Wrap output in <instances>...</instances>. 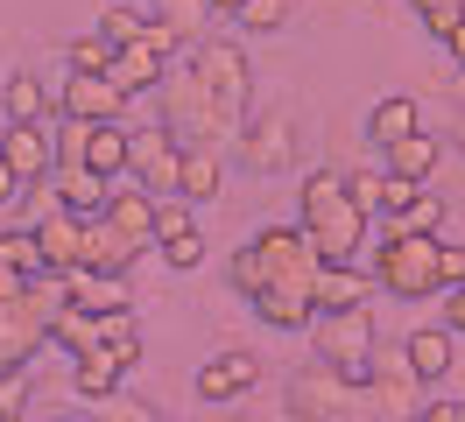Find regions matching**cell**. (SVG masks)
I'll return each mask as SVG.
<instances>
[{
  "label": "cell",
  "instance_id": "6da1fadb",
  "mask_svg": "<svg viewBox=\"0 0 465 422\" xmlns=\"http://www.w3.org/2000/svg\"><path fill=\"white\" fill-rule=\"evenodd\" d=\"M247 99H254V71L240 43H191L163 78V127L183 148H219L247 127Z\"/></svg>",
  "mask_w": 465,
  "mask_h": 422
},
{
  "label": "cell",
  "instance_id": "7a4b0ae2",
  "mask_svg": "<svg viewBox=\"0 0 465 422\" xmlns=\"http://www.w3.org/2000/svg\"><path fill=\"white\" fill-rule=\"evenodd\" d=\"M296 225H303V240L324 253V268H352L360 247H367V204L352 197V176H339V169L303 176V191H296Z\"/></svg>",
  "mask_w": 465,
  "mask_h": 422
},
{
  "label": "cell",
  "instance_id": "3957f363",
  "mask_svg": "<svg viewBox=\"0 0 465 422\" xmlns=\"http://www.w3.org/2000/svg\"><path fill=\"white\" fill-rule=\"evenodd\" d=\"M318 275H324V253L303 240V225H262L232 253V289L247 303H262L268 289H311L318 296Z\"/></svg>",
  "mask_w": 465,
  "mask_h": 422
},
{
  "label": "cell",
  "instance_id": "277c9868",
  "mask_svg": "<svg viewBox=\"0 0 465 422\" xmlns=\"http://www.w3.org/2000/svg\"><path fill=\"white\" fill-rule=\"evenodd\" d=\"M437 247L430 232H409V225H388L374 247V281L388 296H402V303H423V296H444V281H437Z\"/></svg>",
  "mask_w": 465,
  "mask_h": 422
},
{
  "label": "cell",
  "instance_id": "5b68a950",
  "mask_svg": "<svg viewBox=\"0 0 465 422\" xmlns=\"http://www.w3.org/2000/svg\"><path fill=\"white\" fill-rule=\"evenodd\" d=\"M311 345H318L324 366H339L352 388L367 380V366L381 352V331H374V309H346V317H318L311 324Z\"/></svg>",
  "mask_w": 465,
  "mask_h": 422
},
{
  "label": "cell",
  "instance_id": "8992f818",
  "mask_svg": "<svg viewBox=\"0 0 465 422\" xmlns=\"http://www.w3.org/2000/svg\"><path fill=\"white\" fill-rule=\"evenodd\" d=\"M360 401H367V394L352 388L339 366H324V359L290 373V408H296V422H339L346 408H360Z\"/></svg>",
  "mask_w": 465,
  "mask_h": 422
},
{
  "label": "cell",
  "instance_id": "52a82bcc",
  "mask_svg": "<svg viewBox=\"0 0 465 422\" xmlns=\"http://www.w3.org/2000/svg\"><path fill=\"white\" fill-rule=\"evenodd\" d=\"M416 373H409V352H388L381 345L374 352V366H367V380H360V394H367V408H374L381 422H409V416H423L416 408Z\"/></svg>",
  "mask_w": 465,
  "mask_h": 422
},
{
  "label": "cell",
  "instance_id": "ba28073f",
  "mask_svg": "<svg viewBox=\"0 0 465 422\" xmlns=\"http://www.w3.org/2000/svg\"><path fill=\"white\" fill-rule=\"evenodd\" d=\"M57 120H85V127H127V92L114 78H85L71 71L57 92Z\"/></svg>",
  "mask_w": 465,
  "mask_h": 422
},
{
  "label": "cell",
  "instance_id": "9c48e42d",
  "mask_svg": "<svg viewBox=\"0 0 465 422\" xmlns=\"http://www.w3.org/2000/svg\"><path fill=\"white\" fill-rule=\"evenodd\" d=\"M0 162L15 169L22 191L50 183V176H57V127H50V120H43V127H7V134H0Z\"/></svg>",
  "mask_w": 465,
  "mask_h": 422
},
{
  "label": "cell",
  "instance_id": "30bf717a",
  "mask_svg": "<svg viewBox=\"0 0 465 422\" xmlns=\"http://www.w3.org/2000/svg\"><path fill=\"white\" fill-rule=\"evenodd\" d=\"M35 345H50V317H43V303H35V289H29V296L0 303V373L29 366Z\"/></svg>",
  "mask_w": 465,
  "mask_h": 422
},
{
  "label": "cell",
  "instance_id": "8fae6325",
  "mask_svg": "<svg viewBox=\"0 0 465 422\" xmlns=\"http://www.w3.org/2000/svg\"><path fill=\"white\" fill-rule=\"evenodd\" d=\"M176 169H183V141H176L170 127H148V134H134L127 183H142L148 197H163V191H176Z\"/></svg>",
  "mask_w": 465,
  "mask_h": 422
},
{
  "label": "cell",
  "instance_id": "7c38bea8",
  "mask_svg": "<svg viewBox=\"0 0 465 422\" xmlns=\"http://www.w3.org/2000/svg\"><path fill=\"white\" fill-rule=\"evenodd\" d=\"M142 260V247H127L106 219H85V247H78V275H106V281H127V268Z\"/></svg>",
  "mask_w": 465,
  "mask_h": 422
},
{
  "label": "cell",
  "instance_id": "4fadbf2b",
  "mask_svg": "<svg viewBox=\"0 0 465 422\" xmlns=\"http://www.w3.org/2000/svg\"><path fill=\"white\" fill-rule=\"evenodd\" d=\"M155 211H163V197H148L142 183H114V197H106V225H114L127 247L155 240Z\"/></svg>",
  "mask_w": 465,
  "mask_h": 422
},
{
  "label": "cell",
  "instance_id": "5bb4252c",
  "mask_svg": "<svg viewBox=\"0 0 465 422\" xmlns=\"http://www.w3.org/2000/svg\"><path fill=\"white\" fill-rule=\"evenodd\" d=\"M254 380H262V359H254V352H219V359L198 366V394L204 401H232V394H247Z\"/></svg>",
  "mask_w": 465,
  "mask_h": 422
},
{
  "label": "cell",
  "instance_id": "9a60e30c",
  "mask_svg": "<svg viewBox=\"0 0 465 422\" xmlns=\"http://www.w3.org/2000/svg\"><path fill=\"white\" fill-rule=\"evenodd\" d=\"M240 155H247L254 169H282V162L296 155L290 120H282V113H268V120H247V127H240Z\"/></svg>",
  "mask_w": 465,
  "mask_h": 422
},
{
  "label": "cell",
  "instance_id": "2e32d148",
  "mask_svg": "<svg viewBox=\"0 0 465 422\" xmlns=\"http://www.w3.org/2000/svg\"><path fill=\"white\" fill-rule=\"evenodd\" d=\"M127 155H134V134H127V127H85V176L127 183Z\"/></svg>",
  "mask_w": 465,
  "mask_h": 422
},
{
  "label": "cell",
  "instance_id": "e0dca14e",
  "mask_svg": "<svg viewBox=\"0 0 465 422\" xmlns=\"http://www.w3.org/2000/svg\"><path fill=\"white\" fill-rule=\"evenodd\" d=\"M367 296H374V275H367V268H324L318 275V317L367 309Z\"/></svg>",
  "mask_w": 465,
  "mask_h": 422
},
{
  "label": "cell",
  "instance_id": "ac0fdd59",
  "mask_svg": "<svg viewBox=\"0 0 465 422\" xmlns=\"http://www.w3.org/2000/svg\"><path fill=\"white\" fill-rule=\"evenodd\" d=\"M35 240H43V268H50V275H78V247H85V219H71V211H57L50 225H35Z\"/></svg>",
  "mask_w": 465,
  "mask_h": 422
},
{
  "label": "cell",
  "instance_id": "d6986e66",
  "mask_svg": "<svg viewBox=\"0 0 465 422\" xmlns=\"http://www.w3.org/2000/svg\"><path fill=\"white\" fill-rule=\"evenodd\" d=\"M226 183V162H219V148H183V169H176V197L183 204H212Z\"/></svg>",
  "mask_w": 465,
  "mask_h": 422
},
{
  "label": "cell",
  "instance_id": "ffe728a7",
  "mask_svg": "<svg viewBox=\"0 0 465 422\" xmlns=\"http://www.w3.org/2000/svg\"><path fill=\"white\" fill-rule=\"evenodd\" d=\"M402 352H409V373H416V380H444V373H451V324H423V331H409Z\"/></svg>",
  "mask_w": 465,
  "mask_h": 422
},
{
  "label": "cell",
  "instance_id": "44dd1931",
  "mask_svg": "<svg viewBox=\"0 0 465 422\" xmlns=\"http://www.w3.org/2000/svg\"><path fill=\"white\" fill-rule=\"evenodd\" d=\"M254 309H262L268 331H311V324H318V296H311V289H268Z\"/></svg>",
  "mask_w": 465,
  "mask_h": 422
},
{
  "label": "cell",
  "instance_id": "7402d4cb",
  "mask_svg": "<svg viewBox=\"0 0 465 422\" xmlns=\"http://www.w3.org/2000/svg\"><path fill=\"white\" fill-rule=\"evenodd\" d=\"M50 345H64L71 359H85V352H106V317H92V309H64L57 324H50Z\"/></svg>",
  "mask_w": 465,
  "mask_h": 422
},
{
  "label": "cell",
  "instance_id": "603a6c76",
  "mask_svg": "<svg viewBox=\"0 0 465 422\" xmlns=\"http://www.w3.org/2000/svg\"><path fill=\"white\" fill-rule=\"evenodd\" d=\"M367 134H374L381 148H402L409 134H423V106H416V99H381V106L367 113Z\"/></svg>",
  "mask_w": 465,
  "mask_h": 422
},
{
  "label": "cell",
  "instance_id": "cb8c5ba5",
  "mask_svg": "<svg viewBox=\"0 0 465 422\" xmlns=\"http://www.w3.org/2000/svg\"><path fill=\"white\" fill-rule=\"evenodd\" d=\"M120 373H127V366H120L114 352H85V359L71 366V388L99 408V401H114V394H120Z\"/></svg>",
  "mask_w": 465,
  "mask_h": 422
},
{
  "label": "cell",
  "instance_id": "d4e9b609",
  "mask_svg": "<svg viewBox=\"0 0 465 422\" xmlns=\"http://www.w3.org/2000/svg\"><path fill=\"white\" fill-rule=\"evenodd\" d=\"M57 191H64V211H71V219H106L114 183H99V176H85V169H57Z\"/></svg>",
  "mask_w": 465,
  "mask_h": 422
},
{
  "label": "cell",
  "instance_id": "484cf974",
  "mask_svg": "<svg viewBox=\"0 0 465 422\" xmlns=\"http://www.w3.org/2000/svg\"><path fill=\"white\" fill-rule=\"evenodd\" d=\"M7 120H15V127H43V120H50V92H43L35 71H15V78H7Z\"/></svg>",
  "mask_w": 465,
  "mask_h": 422
},
{
  "label": "cell",
  "instance_id": "4316f807",
  "mask_svg": "<svg viewBox=\"0 0 465 422\" xmlns=\"http://www.w3.org/2000/svg\"><path fill=\"white\" fill-rule=\"evenodd\" d=\"M0 268H15V275H50V268H43V240H35L29 225H7V232H0Z\"/></svg>",
  "mask_w": 465,
  "mask_h": 422
},
{
  "label": "cell",
  "instance_id": "83f0119b",
  "mask_svg": "<svg viewBox=\"0 0 465 422\" xmlns=\"http://www.w3.org/2000/svg\"><path fill=\"white\" fill-rule=\"evenodd\" d=\"M99 35H106L114 50H127V43H142V35H148V15L134 7V0H114V7L99 15Z\"/></svg>",
  "mask_w": 465,
  "mask_h": 422
},
{
  "label": "cell",
  "instance_id": "f1b7e54d",
  "mask_svg": "<svg viewBox=\"0 0 465 422\" xmlns=\"http://www.w3.org/2000/svg\"><path fill=\"white\" fill-rule=\"evenodd\" d=\"M388 169H395V176H409V183H423V176L437 169V141H430V134H409L402 148H388Z\"/></svg>",
  "mask_w": 465,
  "mask_h": 422
},
{
  "label": "cell",
  "instance_id": "f546056e",
  "mask_svg": "<svg viewBox=\"0 0 465 422\" xmlns=\"http://www.w3.org/2000/svg\"><path fill=\"white\" fill-rule=\"evenodd\" d=\"M71 71L106 78V71H114V43H106V35H78V43H71Z\"/></svg>",
  "mask_w": 465,
  "mask_h": 422
},
{
  "label": "cell",
  "instance_id": "4dcf8cb0",
  "mask_svg": "<svg viewBox=\"0 0 465 422\" xmlns=\"http://www.w3.org/2000/svg\"><path fill=\"white\" fill-rule=\"evenodd\" d=\"M416 15H423V28H430L437 43H451V28L465 22V0H409Z\"/></svg>",
  "mask_w": 465,
  "mask_h": 422
},
{
  "label": "cell",
  "instance_id": "1f68e13d",
  "mask_svg": "<svg viewBox=\"0 0 465 422\" xmlns=\"http://www.w3.org/2000/svg\"><path fill=\"white\" fill-rule=\"evenodd\" d=\"M29 416V366L0 373V422H22Z\"/></svg>",
  "mask_w": 465,
  "mask_h": 422
},
{
  "label": "cell",
  "instance_id": "d6a6232c",
  "mask_svg": "<svg viewBox=\"0 0 465 422\" xmlns=\"http://www.w3.org/2000/svg\"><path fill=\"white\" fill-rule=\"evenodd\" d=\"M22 211H29V232L35 225H50L64 211V191H57V176H50V183H35V191H22Z\"/></svg>",
  "mask_w": 465,
  "mask_h": 422
},
{
  "label": "cell",
  "instance_id": "836d02e7",
  "mask_svg": "<svg viewBox=\"0 0 465 422\" xmlns=\"http://www.w3.org/2000/svg\"><path fill=\"white\" fill-rule=\"evenodd\" d=\"M183 232H198V219H191V204L183 197H163V211H155V247H170V240H183Z\"/></svg>",
  "mask_w": 465,
  "mask_h": 422
},
{
  "label": "cell",
  "instance_id": "e575fe53",
  "mask_svg": "<svg viewBox=\"0 0 465 422\" xmlns=\"http://www.w3.org/2000/svg\"><path fill=\"white\" fill-rule=\"evenodd\" d=\"M395 225H409V232H430V240H437V225H444V197H437V191H423V197H416V204H409V211H402Z\"/></svg>",
  "mask_w": 465,
  "mask_h": 422
},
{
  "label": "cell",
  "instance_id": "d590c367",
  "mask_svg": "<svg viewBox=\"0 0 465 422\" xmlns=\"http://www.w3.org/2000/svg\"><path fill=\"white\" fill-rule=\"evenodd\" d=\"M282 22H290V0H247V15H240V28H254V35H275Z\"/></svg>",
  "mask_w": 465,
  "mask_h": 422
},
{
  "label": "cell",
  "instance_id": "8d00e7d4",
  "mask_svg": "<svg viewBox=\"0 0 465 422\" xmlns=\"http://www.w3.org/2000/svg\"><path fill=\"white\" fill-rule=\"evenodd\" d=\"M57 169H85V120H57Z\"/></svg>",
  "mask_w": 465,
  "mask_h": 422
},
{
  "label": "cell",
  "instance_id": "74e56055",
  "mask_svg": "<svg viewBox=\"0 0 465 422\" xmlns=\"http://www.w3.org/2000/svg\"><path fill=\"white\" fill-rule=\"evenodd\" d=\"M155 7H163L155 22H170L176 35H191V28H198V15H204V7H212V0H155Z\"/></svg>",
  "mask_w": 465,
  "mask_h": 422
},
{
  "label": "cell",
  "instance_id": "f35d334b",
  "mask_svg": "<svg viewBox=\"0 0 465 422\" xmlns=\"http://www.w3.org/2000/svg\"><path fill=\"white\" fill-rule=\"evenodd\" d=\"M437 281H444V296H451V289H465V247H451V240L437 247Z\"/></svg>",
  "mask_w": 465,
  "mask_h": 422
},
{
  "label": "cell",
  "instance_id": "ab89813d",
  "mask_svg": "<svg viewBox=\"0 0 465 422\" xmlns=\"http://www.w3.org/2000/svg\"><path fill=\"white\" fill-rule=\"evenodd\" d=\"M92 416H99V422H163L155 408H142V401H120V394H114V401H99Z\"/></svg>",
  "mask_w": 465,
  "mask_h": 422
},
{
  "label": "cell",
  "instance_id": "60d3db41",
  "mask_svg": "<svg viewBox=\"0 0 465 422\" xmlns=\"http://www.w3.org/2000/svg\"><path fill=\"white\" fill-rule=\"evenodd\" d=\"M163 260L191 275V268H198V260H204V240H198V232H183V240H170V247H163Z\"/></svg>",
  "mask_w": 465,
  "mask_h": 422
},
{
  "label": "cell",
  "instance_id": "b9f144b4",
  "mask_svg": "<svg viewBox=\"0 0 465 422\" xmlns=\"http://www.w3.org/2000/svg\"><path fill=\"white\" fill-rule=\"evenodd\" d=\"M15 296H29V275H15V268H0V303H15Z\"/></svg>",
  "mask_w": 465,
  "mask_h": 422
},
{
  "label": "cell",
  "instance_id": "7bdbcfd3",
  "mask_svg": "<svg viewBox=\"0 0 465 422\" xmlns=\"http://www.w3.org/2000/svg\"><path fill=\"white\" fill-rule=\"evenodd\" d=\"M444 324H451V331H465V289H451V296H444Z\"/></svg>",
  "mask_w": 465,
  "mask_h": 422
},
{
  "label": "cell",
  "instance_id": "ee69618b",
  "mask_svg": "<svg viewBox=\"0 0 465 422\" xmlns=\"http://www.w3.org/2000/svg\"><path fill=\"white\" fill-rule=\"evenodd\" d=\"M423 416H430V422H465V401H430Z\"/></svg>",
  "mask_w": 465,
  "mask_h": 422
},
{
  "label": "cell",
  "instance_id": "f6af8a7d",
  "mask_svg": "<svg viewBox=\"0 0 465 422\" xmlns=\"http://www.w3.org/2000/svg\"><path fill=\"white\" fill-rule=\"evenodd\" d=\"M15 197H22V183H15V169L0 162V204H15Z\"/></svg>",
  "mask_w": 465,
  "mask_h": 422
},
{
  "label": "cell",
  "instance_id": "bcb514c9",
  "mask_svg": "<svg viewBox=\"0 0 465 422\" xmlns=\"http://www.w3.org/2000/svg\"><path fill=\"white\" fill-rule=\"evenodd\" d=\"M444 50H451V64H459V71H465V22L451 28V43H444Z\"/></svg>",
  "mask_w": 465,
  "mask_h": 422
},
{
  "label": "cell",
  "instance_id": "7dc6e473",
  "mask_svg": "<svg viewBox=\"0 0 465 422\" xmlns=\"http://www.w3.org/2000/svg\"><path fill=\"white\" fill-rule=\"evenodd\" d=\"M212 15H232V22H240V15H247V0H212Z\"/></svg>",
  "mask_w": 465,
  "mask_h": 422
},
{
  "label": "cell",
  "instance_id": "c3c4849f",
  "mask_svg": "<svg viewBox=\"0 0 465 422\" xmlns=\"http://www.w3.org/2000/svg\"><path fill=\"white\" fill-rule=\"evenodd\" d=\"M339 422H381V416H374V408H367V401H360V408H346V416H339Z\"/></svg>",
  "mask_w": 465,
  "mask_h": 422
},
{
  "label": "cell",
  "instance_id": "681fc988",
  "mask_svg": "<svg viewBox=\"0 0 465 422\" xmlns=\"http://www.w3.org/2000/svg\"><path fill=\"white\" fill-rule=\"evenodd\" d=\"M219 422H247V416H219Z\"/></svg>",
  "mask_w": 465,
  "mask_h": 422
},
{
  "label": "cell",
  "instance_id": "f907efd6",
  "mask_svg": "<svg viewBox=\"0 0 465 422\" xmlns=\"http://www.w3.org/2000/svg\"><path fill=\"white\" fill-rule=\"evenodd\" d=\"M409 422H430V416H409Z\"/></svg>",
  "mask_w": 465,
  "mask_h": 422
},
{
  "label": "cell",
  "instance_id": "816d5d0a",
  "mask_svg": "<svg viewBox=\"0 0 465 422\" xmlns=\"http://www.w3.org/2000/svg\"><path fill=\"white\" fill-rule=\"evenodd\" d=\"M64 422H78V416H64Z\"/></svg>",
  "mask_w": 465,
  "mask_h": 422
}]
</instances>
